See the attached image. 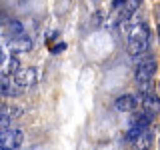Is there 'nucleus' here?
<instances>
[{"mask_svg": "<svg viewBox=\"0 0 160 150\" xmlns=\"http://www.w3.org/2000/svg\"><path fill=\"white\" fill-rule=\"evenodd\" d=\"M24 142V132L20 128H2L0 130V146L6 150H18Z\"/></svg>", "mask_w": 160, "mask_h": 150, "instance_id": "1", "label": "nucleus"}, {"mask_svg": "<svg viewBox=\"0 0 160 150\" xmlns=\"http://www.w3.org/2000/svg\"><path fill=\"white\" fill-rule=\"evenodd\" d=\"M12 80H14V84L20 88H30V86H34L36 84V80H38V70L36 68H32V66H28V68H18L16 72L12 74Z\"/></svg>", "mask_w": 160, "mask_h": 150, "instance_id": "2", "label": "nucleus"}, {"mask_svg": "<svg viewBox=\"0 0 160 150\" xmlns=\"http://www.w3.org/2000/svg\"><path fill=\"white\" fill-rule=\"evenodd\" d=\"M124 34L128 40H148L152 36V30L146 22H134V24H124Z\"/></svg>", "mask_w": 160, "mask_h": 150, "instance_id": "3", "label": "nucleus"}, {"mask_svg": "<svg viewBox=\"0 0 160 150\" xmlns=\"http://www.w3.org/2000/svg\"><path fill=\"white\" fill-rule=\"evenodd\" d=\"M34 48V40L26 36V34H18V36H12L10 38V42H8V50L12 54H26L30 52V50Z\"/></svg>", "mask_w": 160, "mask_h": 150, "instance_id": "4", "label": "nucleus"}, {"mask_svg": "<svg viewBox=\"0 0 160 150\" xmlns=\"http://www.w3.org/2000/svg\"><path fill=\"white\" fill-rule=\"evenodd\" d=\"M156 74V60L150 58L146 62H140L136 70H134V80L136 82H144V80H152Z\"/></svg>", "mask_w": 160, "mask_h": 150, "instance_id": "5", "label": "nucleus"}, {"mask_svg": "<svg viewBox=\"0 0 160 150\" xmlns=\"http://www.w3.org/2000/svg\"><path fill=\"white\" fill-rule=\"evenodd\" d=\"M138 106H142L144 112L156 116L160 110V100L154 92H146V94H138Z\"/></svg>", "mask_w": 160, "mask_h": 150, "instance_id": "6", "label": "nucleus"}, {"mask_svg": "<svg viewBox=\"0 0 160 150\" xmlns=\"http://www.w3.org/2000/svg\"><path fill=\"white\" fill-rule=\"evenodd\" d=\"M112 106L116 112H132L138 106V94H122L114 100Z\"/></svg>", "mask_w": 160, "mask_h": 150, "instance_id": "7", "label": "nucleus"}, {"mask_svg": "<svg viewBox=\"0 0 160 150\" xmlns=\"http://www.w3.org/2000/svg\"><path fill=\"white\" fill-rule=\"evenodd\" d=\"M20 92H22V88L14 84L12 76H8V74L0 72V96H10V98H16Z\"/></svg>", "mask_w": 160, "mask_h": 150, "instance_id": "8", "label": "nucleus"}, {"mask_svg": "<svg viewBox=\"0 0 160 150\" xmlns=\"http://www.w3.org/2000/svg\"><path fill=\"white\" fill-rule=\"evenodd\" d=\"M150 50V38L148 40H128L126 44V52L132 56H142Z\"/></svg>", "mask_w": 160, "mask_h": 150, "instance_id": "9", "label": "nucleus"}, {"mask_svg": "<svg viewBox=\"0 0 160 150\" xmlns=\"http://www.w3.org/2000/svg\"><path fill=\"white\" fill-rule=\"evenodd\" d=\"M134 150H150L154 144V134L150 132V130H142L140 132V136L134 140Z\"/></svg>", "mask_w": 160, "mask_h": 150, "instance_id": "10", "label": "nucleus"}, {"mask_svg": "<svg viewBox=\"0 0 160 150\" xmlns=\"http://www.w3.org/2000/svg\"><path fill=\"white\" fill-rule=\"evenodd\" d=\"M152 122H154V116L152 114H148V112H144V110H140V112H136L132 116V124L134 126H138L140 130H146L152 126Z\"/></svg>", "mask_w": 160, "mask_h": 150, "instance_id": "11", "label": "nucleus"}, {"mask_svg": "<svg viewBox=\"0 0 160 150\" xmlns=\"http://www.w3.org/2000/svg\"><path fill=\"white\" fill-rule=\"evenodd\" d=\"M140 4H142V0H126V2L122 4L124 6V10L120 12V16H118V20H126V18H130L134 12L140 8Z\"/></svg>", "mask_w": 160, "mask_h": 150, "instance_id": "12", "label": "nucleus"}, {"mask_svg": "<svg viewBox=\"0 0 160 150\" xmlns=\"http://www.w3.org/2000/svg\"><path fill=\"white\" fill-rule=\"evenodd\" d=\"M4 62H6V66H4L2 72H4V74H8V76H12V74L20 68V60H18L16 54H10V56L4 60Z\"/></svg>", "mask_w": 160, "mask_h": 150, "instance_id": "13", "label": "nucleus"}, {"mask_svg": "<svg viewBox=\"0 0 160 150\" xmlns=\"http://www.w3.org/2000/svg\"><path fill=\"white\" fill-rule=\"evenodd\" d=\"M6 32L12 34V36H18V34H24V26L20 20H8L6 24Z\"/></svg>", "mask_w": 160, "mask_h": 150, "instance_id": "14", "label": "nucleus"}, {"mask_svg": "<svg viewBox=\"0 0 160 150\" xmlns=\"http://www.w3.org/2000/svg\"><path fill=\"white\" fill-rule=\"evenodd\" d=\"M140 132H142V130H140L138 126H130L128 130H126V134H124V138H126V142H134V140H136L138 136H140Z\"/></svg>", "mask_w": 160, "mask_h": 150, "instance_id": "15", "label": "nucleus"}, {"mask_svg": "<svg viewBox=\"0 0 160 150\" xmlns=\"http://www.w3.org/2000/svg\"><path fill=\"white\" fill-rule=\"evenodd\" d=\"M140 84V92L146 94V92H154V82L152 80H144V82H138Z\"/></svg>", "mask_w": 160, "mask_h": 150, "instance_id": "16", "label": "nucleus"}, {"mask_svg": "<svg viewBox=\"0 0 160 150\" xmlns=\"http://www.w3.org/2000/svg\"><path fill=\"white\" fill-rule=\"evenodd\" d=\"M66 48H68V44H66V42H56L52 48H50V54H60V52H64Z\"/></svg>", "mask_w": 160, "mask_h": 150, "instance_id": "17", "label": "nucleus"}, {"mask_svg": "<svg viewBox=\"0 0 160 150\" xmlns=\"http://www.w3.org/2000/svg\"><path fill=\"white\" fill-rule=\"evenodd\" d=\"M10 122H12V120H10L6 114L0 112V130H2V128H8V126H10Z\"/></svg>", "mask_w": 160, "mask_h": 150, "instance_id": "18", "label": "nucleus"}, {"mask_svg": "<svg viewBox=\"0 0 160 150\" xmlns=\"http://www.w3.org/2000/svg\"><path fill=\"white\" fill-rule=\"evenodd\" d=\"M124 2H126V0H112V8H120Z\"/></svg>", "mask_w": 160, "mask_h": 150, "instance_id": "19", "label": "nucleus"}, {"mask_svg": "<svg viewBox=\"0 0 160 150\" xmlns=\"http://www.w3.org/2000/svg\"><path fill=\"white\" fill-rule=\"evenodd\" d=\"M56 36H58V32H56V30H52V32H50V36H46V42H52Z\"/></svg>", "mask_w": 160, "mask_h": 150, "instance_id": "20", "label": "nucleus"}, {"mask_svg": "<svg viewBox=\"0 0 160 150\" xmlns=\"http://www.w3.org/2000/svg\"><path fill=\"white\" fill-rule=\"evenodd\" d=\"M4 60H6V52H4V48L0 46V64H4Z\"/></svg>", "mask_w": 160, "mask_h": 150, "instance_id": "21", "label": "nucleus"}, {"mask_svg": "<svg viewBox=\"0 0 160 150\" xmlns=\"http://www.w3.org/2000/svg\"><path fill=\"white\" fill-rule=\"evenodd\" d=\"M0 150H6V148H2V146H0Z\"/></svg>", "mask_w": 160, "mask_h": 150, "instance_id": "22", "label": "nucleus"}]
</instances>
